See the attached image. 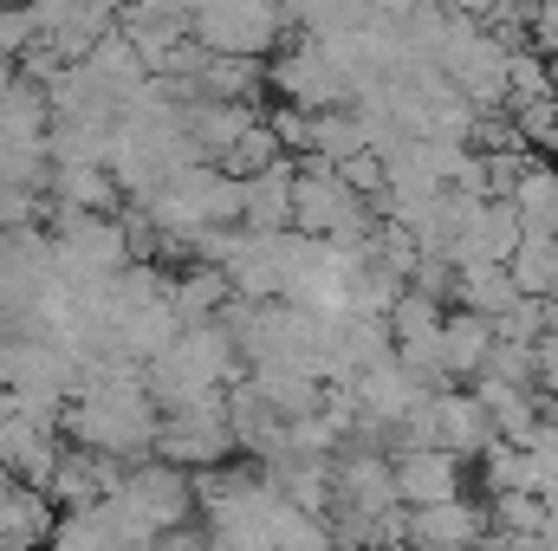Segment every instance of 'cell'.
<instances>
[{
	"instance_id": "6da1fadb",
	"label": "cell",
	"mask_w": 558,
	"mask_h": 551,
	"mask_svg": "<svg viewBox=\"0 0 558 551\" xmlns=\"http://www.w3.org/2000/svg\"><path fill=\"white\" fill-rule=\"evenodd\" d=\"M65 434H72V448L111 454V461H143V454H156L162 409L149 403L143 383H92L65 409Z\"/></svg>"
},
{
	"instance_id": "8992f818",
	"label": "cell",
	"mask_w": 558,
	"mask_h": 551,
	"mask_svg": "<svg viewBox=\"0 0 558 551\" xmlns=\"http://www.w3.org/2000/svg\"><path fill=\"white\" fill-rule=\"evenodd\" d=\"M52 532H59L52 493L13 480V493L0 500V551H39V546H52Z\"/></svg>"
},
{
	"instance_id": "3957f363",
	"label": "cell",
	"mask_w": 558,
	"mask_h": 551,
	"mask_svg": "<svg viewBox=\"0 0 558 551\" xmlns=\"http://www.w3.org/2000/svg\"><path fill=\"white\" fill-rule=\"evenodd\" d=\"M234 448H241V441H234V421H228V396L162 415V434H156V461H169V467H182V474H195V467L215 474Z\"/></svg>"
},
{
	"instance_id": "9c48e42d",
	"label": "cell",
	"mask_w": 558,
	"mask_h": 551,
	"mask_svg": "<svg viewBox=\"0 0 558 551\" xmlns=\"http://www.w3.org/2000/svg\"><path fill=\"white\" fill-rule=\"evenodd\" d=\"M338 493L357 506V519L364 513H377L390 493H397V474H384V461H338Z\"/></svg>"
},
{
	"instance_id": "7a4b0ae2",
	"label": "cell",
	"mask_w": 558,
	"mask_h": 551,
	"mask_svg": "<svg viewBox=\"0 0 558 551\" xmlns=\"http://www.w3.org/2000/svg\"><path fill=\"white\" fill-rule=\"evenodd\" d=\"M292 234L305 241H338L351 247L364 234V195L318 156L299 162V201H292Z\"/></svg>"
},
{
	"instance_id": "277c9868",
	"label": "cell",
	"mask_w": 558,
	"mask_h": 551,
	"mask_svg": "<svg viewBox=\"0 0 558 551\" xmlns=\"http://www.w3.org/2000/svg\"><path fill=\"white\" fill-rule=\"evenodd\" d=\"M286 26H292V13L228 0V7H202V13H195V46H202L208 59H254V65H260V52H274Z\"/></svg>"
},
{
	"instance_id": "ba28073f",
	"label": "cell",
	"mask_w": 558,
	"mask_h": 551,
	"mask_svg": "<svg viewBox=\"0 0 558 551\" xmlns=\"http://www.w3.org/2000/svg\"><path fill=\"white\" fill-rule=\"evenodd\" d=\"M260 85H267V65H254V59H208L202 78L189 85V105H247L254 111Z\"/></svg>"
},
{
	"instance_id": "30bf717a",
	"label": "cell",
	"mask_w": 558,
	"mask_h": 551,
	"mask_svg": "<svg viewBox=\"0 0 558 551\" xmlns=\"http://www.w3.org/2000/svg\"><path fill=\"white\" fill-rule=\"evenodd\" d=\"M397 493L422 500V513H428L435 500H448V493H454V467H448L441 454H410V461L397 467Z\"/></svg>"
},
{
	"instance_id": "5b68a950",
	"label": "cell",
	"mask_w": 558,
	"mask_h": 551,
	"mask_svg": "<svg viewBox=\"0 0 558 551\" xmlns=\"http://www.w3.org/2000/svg\"><path fill=\"white\" fill-rule=\"evenodd\" d=\"M247 208H241V228L247 234H292V201H299V162L286 156L274 169L247 175Z\"/></svg>"
},
{
	"instance_id": "52a82bcc",
	"label": "cell",
	"mask_w": 558,
	"mask_h": 551,
	"mask_svg": "<svg viewBox=\"0 0 558 551\" xmlns=\"http://www.w3.org/2000/svg\"><path fill=\"white\" fill-rule=\"evenodd\" d=\"M169 305H175L182 331H195V325H221L215 311L234 305V285H228V273H215V267H182V273H169Z\"/></svg>"
}]
</instances>
